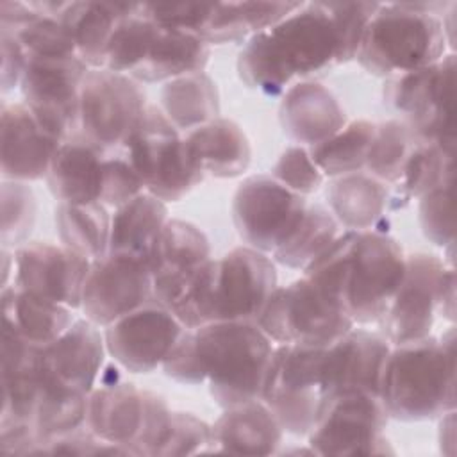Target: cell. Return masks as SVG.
<instances>
[{
  "mask_svg": "<svg viewBox=\"0 0 457 457\" xmlns=\"http://www.w3.org/2000/svg\"><path fill=\"white\" fill-rule=\"evenodd\" d=\"M211 257L207 236L196 225L184 220H168L150 253L154 282L186 275Z\"/></svg>",
  "mask_w": 457,
  "mask_h": 457,
  "instance_id": "33",
  "label": "cell"
},
{
  "mask_svg": "<svg viewBox=\"0 0 457 457\" xmlns=\"http://www.w3.org/2000/svg\"><path fill=\"white\" fill-rule=\"evenodd\" d=\"M87 70L89 66L77 55L27 57L20 80L23 104L37 123L61 141L77 132L79 96Z\"/></svg>",
  "mask_w": 457,
  "mask_h": 457,
  "instance_id": "12",
  "label": "cell"
},
{
  "mask_svg": "<svg viewBox=\"0 0 457 457\" xmlns=\"http://www.w3.org/2000/svg\"><path fill=\"white\" fill-rule=\"evenodd\" d=\"M0 54H2V70H0L2 93H9L14 87H20V80L25 71L29 55L21 46V43L16 39V36L7 29L0 30Z\"/></svg>",
  "mask_w": 457,
  "mask_h": 457,
  "instance_id": "49",
  "label": "cell"
},
{
  "mask_svg": "<svg viewBox=\"0 0 457 457\" xmlns=\"http://www.w3.org/2000/svg\"><path fill=\"white\" fill-rule=\"evenodd\" d=\"M123 150L145 191L162 202H179L205 177L186 136L155 105L145 109Z\"/></svg>",
  "mask_w": 457,
  "mask_h": 457,
  "instance_id": "5",
  "label": "cell"
},
{
  "mask_svg": "<svg viewBox=\"0 0 457 457\" xmlns=\"http://www.w3.org/2000/svg\"><path fill=\"white\" fill-rule=\"evenodd\" d=\"M389 418L425 421L455 411V328L391 346L378 387Z\"/></svg>",
  "mask_w": 457,
  "mask_h": 457,
  "instance_id": "3",
  "label": "cell"
},
{
  "mask_svg": "<svg viewBox=\"0 0 457 457\" xmlns=\"http://www.w3.org/2000/svg\"><path fill=\"white\" fill-rule=\"evenodd\" d=\"M55 228L64 246L87 257L102 259L109 253L111 216L100 202L62 204L55 207Z\"/></svg>",
  "mask_w": 457,
  "mask_h": 457,
  "instance_id": "36",
  "label": "cell"
},
{
  "mask_svg": "<svg viewBox=\"0 0 457 457\" xmlns=\"http://www.w3.org/2000/svg\"><path fill=\"white\" fill-rule=\"evenodd\" d=\"M439 446L446 455L455 452V411H448L439 416Z\"/></svg>",
  "mask_w": 457,
  "mask_h": 457,
  "instance_id": "52",
  "label": "cell"
},
{
  "mask_svg": "<svg viewBox=\"0 0 457 457\" xmlns=\"http://www.w3.org/2000/svg\"><path fill=\"white\" fill-rule=\"evenodd\" d=\"M154 278L148 261L107 253L91 261L80 309L91 323L107 327L152 300Z\"/></svg>",
  "mask_w": 457,
  "mask_h": 457,
  "instance_id": "16",
  "label": "cell"
},
{
  "mask_svg": "<svg viewBox=\"0 0 457 457\" xmlns=\"http://www.w3.org/2000/svg\"><path fill=\"white\" fill-rule=\"evenodd\" d=\"M141 7H143V12L154 21L164 27L179 29V30L198 36L212 12L214 2L141 4Z\"/></svg>",
  "mask_w": 457,
  "mask_h": 457,
  "instance_id": "48",
  "label": "cell"
},
{
  "mask_svg": "<svg viewBox=\"0 0 457 457\" xmlns=\"http://www.w3.org/2000/svg\"><path fill=\"white\" fill-rule=\"evenodd\" d=\"M341 232V225L327 207L320 204L307 205L296 227L273 252V259L282 266L305 270L336 241Z\"/></svg>",
  "mask_w": 457,
  "mask_h": 457,
  "instance_id": "38",
  "label": "cell"
},
{
  "mask_svg": "<svg viewBox=\"0 0 457 457\" xmlns=\"http://www.w3.org/2000/svg\"><path fill=\"white\" fill-rule=\"evenodd\" d=\"M0 120L4 180L30 182L46 179L52 159L62 141L48 134L23 102H4Z\"/></svg>",
  "mask_w": 457,
  "mask_h": 457,
  "instance_id": "20",
  "label": "cell"
},
{
  "mask_svg": "<svg viewBox=\"0 0 457 457\" xmlns=\"http://www.w3.org/2000/svg\"><path fill=\"white\" fill-rule=\"evenodd\" d=\"M2 318L4 325L37 346L50 345L75 321L70 307L14 284L2 287Z\"/></svg>",
  "mask_w": 457,
  "mask_h": 457,
  "instance_id": "30",
  "label": "cell"
},
{
  "mask_svg": "<svg viewBox=\"0 0 457 457\" xmlns=\"http://www.w3.org/2000/svg\"><path fill=\"white\" fill-rule=\"evenodd\" d=\"M455 54L439 62L386 79L384 104L398 112L414 141L455 148Z\"/></svg>",
  "mask_w": 457,
  "mask_h": 457,
  "instance_id": "6",
  "label": "cell"
},
{
  "mask_svg": "<svg viewBox=\"0 0 457 457\" xmlns=\"http://www.w3.org/2000/svg\"><path fill=\"white\" fill-rule=\"evenodd\" d=\"M212 427L191 412H171L168 430L154 455H193L211 452Z\"/></svg>",
  "mask_w": 457,
  "mask_h": 457,
  "instance_id": "44",
  "label": "cell"
},
{
  "mask_svg": "<svg viewBox=\"0 0 457 457\" xmlns=\"http://www.w3.org/2000/svg\"><path fill=\"white\" fill-rule=\"evenodd\" d=\"M277 286L275 262L264 252L248 245L228 250L212 259L209 323L257 321Z\"/></svg>",
  "mask_w": 457,
  "mask_h": 457,
  "instance_id": "13",
  "label": "cell"
},
{
  "mask_svg": "<svg viewBox=\"0 0 457 457\" xmlns=\"http://www.w3.org/2000/svg\"><path fill=\"white\" fill-rule=\"evenodd\" d=\"M91 261L64 245L25 243L14 252V286L62 303L80 307Z\"/></svg>",
  "mask_w": 457,
  "mask_h": 457,
  "instance_id": "18",
  "label": "cell"
},
{
  "mask_svg": "<svg viewBox=\"0 0 457 457\" xmlns=\"http://www.w3.org/2000/svg\"><path fill=\"white\" fill-rule=\"evenodd\" d=\"M307 209L302 195L271 175L245 179L234 193L232 220L241 239L264 253H273L291 234Z\"/></svg>",
  "mask_w": 457,
  "mask_h": 457,
  "instance_id": "14",
  "label": "cell"
},
{
  "mask_svg": "<svg viewBox=\"0 0 457 457\" xmlns=\"http://www.w3.org/2000/svg\"><path fill=\"white\" fill-rule=\"evenodd\" d=\"M105 152L80 137L62 141L52 159L46 182L62 204L98 202Z\"/></svg>",
  "mask_w": 457,
  "mask_h": 457,
  "instance_id": "26",
  "label": "cell"
},
{
  "mask_svg": "<svg viewBox=\"0 0 457 457\" xmlns=\"http://www.w3.org/2000/svg\"><path fill=\"white\" fill-rule=\"evenodd\" d=\"M145 191V184L125 159V155H107L102 161V180L98 202L105 207H121Z\"/></svg>",
  "mask_w": 457,
  "mask_h": 457,
  "instance_id": "47",
  "label": "cell"
},
{
  "mask_svg": "<svg viewBox=\"0 0 457 457\" xmlns=\"http://www.w3.org/2000/svg\"><path fill=\"white\" fill-rule=\"evenodd\" d=\"M414 145L416 141L402 120H386L377 123L375 137L364 166L366 173L391 186L400 175V170Z\"/></svg>",
  "mask_w": 457,
  "mask_h": 457,
  "instance_id": "40",
  "label": "cell"
},
{
  "mask_svg": "<svg viewBox=\"0 0 457 457\" xmlns=\"http://www.w3.org/2000/svg\"><path fill=\"white\" fill-rule=\"evenodd\" d=\"M37 202L29 182H2V248L21 246L36 225Z\"/></svg>",
  "mask_w": 457,
  "mask_h": 457,
  "instance_id": "41",
  "label": "cell"
},
{
  "mask_svg": "<svg viewBox=\"0 0 457 457\" xmlns=\"http://www.w3.org/2000/svg\"><path fill=\"white\" fill-rule=\"evenodd\" d=\"M337 30L341 46V64L353 61L362 34L378 9V2H323Z\"/></svg>",
  "mask_w": 457,
  "mask_h": 457,
  "instance_id": "45",
  "label": "cell"
},
{
  "mask_svg": "<svg viewBox=\"0 0 457 457\" xmlns=\"http://www.w3.org/2000/svg\"><path fill=\"white\" fill-rule=\"evenodd\" d=\"M11 32L16 36V39L21 43V46L29 55H45V57L77 55L73 36L59 18L41 16Z\"/></svg>",
  "mask_w": 457,
  "mask_h": 457,
  "instance_id": "43",
  "label": "cell"
},
{
  "mask_svg": "<svg viewBox=\"0 0 457 457\" xmlns=\"http://www.w3.org/2000/svg\"><path fill=\"white\" fill-rule=\"evenodd\" d=\"M277 345L323 348L355 327L352 318L305 275L277 286L255 321Z\"/></svg>",
  "mask_w": 457,
  "mask_h": 457,
  "instance_id": "7",
  "label": "cell"
},
{
  "mask_svg": "<svg viewBox=\"0 0 457 457\" xmlns=\"http://www.w3.org/2000/svg\"><path fill=\"white\" fill-rule=\"evenodd\" d=\"M323 348L300 345L273 348L261 400L287 434L307 436L320 416Z\"/></svg>",
  "mask_w": 457,
  "mask_h": 457,
  "instance_id": "9",
  "label": "cell"
},
{
  "mask_svg": "<svg viewBox=\"0 0 457 457\" xmlns=\"http://www.w3.org/2000/svg\"><path fill=\"white\" fill-rule=\"evenodd\" d=\"M209 55V45L198 36L157 23L145 57L130 77L137 82H168L204 71Z\"/></svg>",
  "mask_w": 457,
  "mask_h": 457,
  "instance_id": "25",
  "label": "cell"
},
{
  "mask_svg": "<svg viewBox=\"0 0 457 457\" xmlns=\"http://www.w3.org/2000/svg\"><path fill=\"white\" fill-rule=\"evenodd\" d=\"M337 64L339 37L323 2H303L284 20L246 39L237 55L239 79L250 89L271 96Z\"/></svg>",
  "mask_w": 457,
  "mask_h": 457,
  "instance_id": "2",
  "label": "cell"
},
{
  "mask_svg": "<svg viewBox=\"0 0 457 457\" xmlns=\"http://www.w3.org/2000/svg\"><path fill=\"white\" fill-rule=\"evenodd\" d=\"M184 330L171 311L152 298L107 325L104 339L109 355L127 371L150 373L162 366Z\"/></svg>",
  "mask_w": 457,
  "mask_h": 457,
  "instance_id": "17",
  "label": "cell"
},
{
  "mask_svg": "<svg viewBox=\"0 0 457 457\" xmlns=\"http://www.w3.org/2000/svg\"><path fill=\"white\" fill-rule=\"evenodd\" d=\"M405 273V253L389 236L355 232L348 253L345 311L353 323H378Z\"/></svg>",
  "mask_w": 457,
  "mask_h": 457,
  "instance_id": "10",
  "label": "cell"
},
{
  "mask_svg": "<svg viewBox=\"0 0 457 457\" xmlns=\"http://www.w3.org/2000/svg\"><path fill=\"white\" fill-rule=\"evenodd\" d=\"M105 339L98 325L75 320L55 341L43 346V371L73 389L91 393L105 357Z\"/></svg>",
  "mask_w": 457,
  "mask_h": 457,
  "instance_id": "23",
  "label": "cell"
},
{
  "mask_svg": "<svg viewBox=\"0 0 457 457\" xmlns=\"http://www.w3.org/2000/svg\"><path fill=\"white\" fill-rule=\"evenodd\" d=\"M127 2H70L59 18L73 36L77 55L89 68H104L105 52L116 25L136 11Z\"/></svg>",
  "mask_w": 457,
  "mask_h": 457,
  "instance_id": "29",
  "label": "cell"
},
{
  "mask_svg": "<svg viewBox=\"0 0 457 457\" xmlns=\"http://www.w3.org/2000/svg\"><path fill=\"white\" fill-rule=\"evenodd\" d=\"M41 18V14L34 9L32 2H14V0H2L0 2V23L2 29H20L34 20Z\"/></svg>",
  "mask_w": 457,
  "mask_h": 457,
  "instance_id": "50",
  "label": "cell"
},
{
  "mask_svg": "<svg viewBox=\"0 0 457 457\" xmlns=\"http://www.w3.org/2000/svg\"><path fill=\"white\" fill-rule=\"evenodd\" d=\"M303 2H270L241 0L214 2L212 12L200 30L198 37L207 45H223L250 39L270 29L287 14L296 11Z\"/></svg>",
  "mask_w": 457,
  "mask_h": 457,
  "instance_id": "31",
  "label": "cell"
},
{
  "mask_svg": "<svg viewBox=\"0 0 457 457\" xmlns=\"http://www.w3.org/2000/svg\"><path fill=\"white\" fill-rule=\"evenodd\" d=\"M148 389L132 382H112L96 387L87 398L86 427L100 439L130 448L139 455V443L148 418Z\"/></svg>",
  "mask_w": 457,
  "mask_h": 457,
  "instance_id": "21",
  "label": "cell"
},
{
  "mask_svg": "<svg viewBox=\"0 0 457 457\" xmlns=\"http://www.w3.org/2000/svg\"><path fill=\"white\" fill-rule=\"evenodd\" d=\"M273 348L255 321H211L186 328L162 370L180 384L207 382L212 400L227 409L261 398Z\"/></svg>",
  "mask_w": 457,
  "mask_h": 457,
  "instance_id": "1",
  "label": "cell"
},
{
  "mask_svg": "<svg viewBox=\"0 0 457 457\" xmlns=\"http://www.w3.org/2000/svg\"><path fill=\"white\" fill-rule=\"evenodd\" d=\"M146 107V96L137 80L105 68H89L80 87L73 137L105 154L123 148Z\"/></svg>",
  "mask_w": 457,
  "mask_h": 457,
  "instance_id": "8",
  "label": "cell"
},
{
  "mask_svg": "<svg viewBox=\"0 0 457 457\" xmlns=\"http://www.w3.org/2000/svg\"><path fill=\"white\" fill-rule=\"evenodd\" d=\"M271 177L302 196L316 193L325 182V175L312 161L309 148L300 145L289 146L280 154L271 170Z\"/></svg>",
  "mask_w": 457,
  "mask_h": 457,
  "instance_id": "46",
  "label": "cell"
},
{
  "mask_svg": "<svg viewBox=\"0 0 457 457\" xmlns=\"http://www.w3.org/2000/svg\"><path fill=\"white\" fill-rule=\"evenodd\" d=\"M87 398L89 393L64 386L43 371L34 414V427L43 443L84 427Z\"/></svg>",
  "mask_w": 457,
  "mask_h": 457,
  "instance_id": "37",
  "label": "cell"
},
{
  "mask_svg": "<svg viewBox=\"0 0 457 457\" xmlns=\"http://www.w3.org/2000/svg\"><path fill=\"white\" fill-rule=\"evenodd\" d=\"M446 262L437 255L416 252L405 255L403 280L384 316L380 336L391 345H405L430 336L437 314V295Z\"/></svg>",
  "mask_w": 457,
  "mask_h": 457,
  "instance_id": "15",
  "label": "cell"
},
{
  "mask_svg": "<svg viewBox=\"0 0 457 457\" xmlns=\"http://www.w3.org/2000/svg\"><path fill=\"white\" fill-rule=\"evenodd\" d=\"M186 139L204 170L218 179H234L248 170L252 146L245 130L228 118H214L186 134Z\"/></svg>",
  "mask_w": 457,
  "mask_h": 457,
  "instance_id": "27",
  "label": "cell"
},
{
  "mask_svg": "<svg viewBox=\"0 0 457 457\" xmlns=\"http://www.w3.org/2000/svg\"><path fill=\"white\" fill-rule=\"evenodd\" d=\"M284 132L300 146H314L346 125L339 100L316 80H302L284 91L280 109Z\"/></svg>",
  "mask_w": 457,
  "mask_h": 457,
  "instance_id": "22",
  "label": "cell"
},
{
  "mask_svg": "<svg viewBox=\"0 0 457 457\" xmlns=\"http://www.w3.org/2000/svg\"><path fill=\"white\" fill-rule=\"evenodd\" d=\"M453 157L455 148L416 141L400 175L391 184L393 193L389 196V205L395 209L403 207L412 198H420L439 184L453 180Z\"/></svg>",
  "mask_w": 457,
  "mask_h": 457,
  "instance_id": "35",
  "label": "cell"
},
{
  "mask_svg": "<svg viewBox=\"0 0 457 457\" xmlns=\"http://www.w3.org/2000/svg\"><path fill=\"white\" fill-rule=\"evenodd\" d=\"M389 350L391 345L380 334L362 328H350L339 339L325 346L321 355L323 403L348 391L378 395Z\"/></svg>",
  "mask_w": 457,
  "mask_h": 457,
  "instance_id": "19",
  "label": "cell"
},
{
  "mask_svg": "<svg viewBox=\"0 0 457 457\" xmlns=\"http://www.w3.org/2000/svg\"><path fill=\"white\" fill-rule=\"evenodd\" d=\"M161 105L180 132H191L220 116V93L205 71H196L164 82Z\"/></svg>",
  "mask_w": 457,
  "mask_h": 457,
  "instance_id": "34",
  "label": "cell"
},
{
  "mask_svg": "<svg viewBox=\"0 0 457 457\" xmlns=\"http://www.w3.org/2000/svg\"><path fill=\"white\" fill-rule=\"evenodd\" d=\"M391 189L377 177L357 171L332 179L327 189L328 211L345 230H371L389 207Z\"/></svg>",
  "mask_w": 457,
  "mask_h": 457,
  "instance_id": "28",
  "label": "cell"
},
{
  "mask_svg": "<svg viewBox=\"0 0 457 457\" xmlns=\"http://www.w3.org/2000/svg\"><path fill=\"white\" fill-rule=\"evenodd\" d=\"M375 130L377 123L368 120L346 121V125L334 136L311 146V157L321 173L330 179L362 171Z\"/></svg>",
  "mask_w": 457,
  "mask_h": 457,
  "instance_id": "39",
  "label": "cell"
},
{
  "mask_svg": "<svg viewBox=\"0 0 457 457\" xmlns=\"http://www.w3.org/2000/svg\"><path fill=\"white\" fill-rule=\"evenodd\" d=\"M211 452L271 455L282 443V427L259 398L223 409L214 421Z\"/></svg>",
  "mask_w": 457,
  "mask_h": 457,
  "instance_id": "24",
  "label": "cell"
},
{
  "mask_svg": "<svg viewBox=\"0 0 457 457\" xmlns=\"http://www.w3.org/2000/svg\"><path fill=\"white\" fill-rule=\"evenodd\" d=\"M387 412L375 393L348 391L321 405L311 428L309 446L316 455H384L395 453L384 437Z\"/></svg>",
  "mask_w": 457,
  "mask_h": 457,
  "instance_id": "11",
  "label": "cell"
},
{
  "mask_svg": "<svg viewBox=\"0 0 457 457\" xmlns=\"http://www.w3.org/2000/svg\"><path fill=\"white\" fill-rule=\"evenodd\" d=\"M166 202L143 191L111 216L109 253L150 261V253L168 221Z\"/></svg>",
  "mask_w": 457,
  "mask_h": 457,
  "instance_id": "32",
  "label": "cell"
},
{
  "mask_svg": "<svg viewBox=\"0 0 457 457\" xmlns=\"http://www.w3.org/2000/svg\"><path fill=\"white\" fill-rule=\"evenodd\" d=\"M446 46L439 16L420 11L414 2L380 4L355 59L368 73L389 79L439 62Z\"/></svg>",
  "mask_w": 457,
  "mask_h": 457,
  "instance_id": "4",
  "label": "cell"
},
{
  "mask_svg": "<svg viewBox=\"0 0 457 457\" xmlns=\"http://www.w3.org/2000/svg\"><path fill=\"white\" fill-rule=\"evenodd\" d=\"M455 270L453 266H446L441 286H439V295H437V314H441L448 321H455Z\"/></svg>",
  "mask_w": 457,
  "mask_h": 457,
  "instance_id": "51",
  "label": "cell"
},
{
  "mask_svg": "<svg viewBox=\"0 0 457 457\" xmlns=\"http://www.w3.org/2000/svg\"><path fill=\"white\" fill-rule=\"evenodd\" d=\"M418 218L423 236L436 246L453 245V180L420 196Z\"/></svg>",
  "mask_w": 457,
  "mask_h": 457,
  "instance_id": "42",
  "label": "cell"
}]
</instances>
